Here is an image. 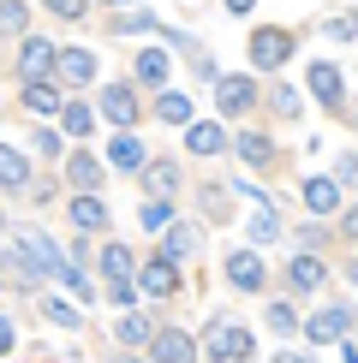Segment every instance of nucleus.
<instances>
[{
	"label": "nucleus",
	"mask_w": 358,
	"mask_h": 363,
	"mask_svg": "<svg viewBox=\"0 0 358 363\" xmlns=\"http://www.w3.org/2000/svg\"><path fill=\"white\" fill-rule=\"evenodd\" d=\"M96 268H102V280H108V304H114V310H131V304H138V256H131L126 245H102Z\"/></svg>",
	"instance_id": "obj_1"
},
{
	"label": "nucleus",
	"mask_w": 358,
	"mask_h": 363,
	"mask_svg": "<svg viewBox=\"0 0 358 363\" xmlns=\"http://www.w3.org/2000/svg\"><path fill=\"white\" fill-rule=\"evenodd\" d=\"M251 352H257V334H251L245 322H233V315H215L203 334V357L209 363H251Z\"/></svg>",
	"instance_id": "obj_2"
},
{
	"label": "nucleus",
	"mask_w": 358,
	"mask_h": 363,
	"mask_svg": "<svg viewBox=\"0 0 358 363\" xmlns=\"http://www.w3.org/2000/svg\"><path fill=\"white\" fill-rule=\"evenodd\" d=\"M287 60H293V30H281V24L251 30V66L257 72H281Z\"/></svg>",
	"instance_id": "obj_3"
},
{
	"label": "nucleus",
	"mask_w": 358,
	"mask_h": 363,
	"mask_svg": "<svg viewBox=\"0 0 358 363\" xmlns=\"http://www.w3.org/2000/svg\"><path fill=\"white\" fill-rule=\"evenodd\" d=\"M12 233H18L12 245H18V250H24V256H30V262H36L48 280L60 274V268H66V250L54 245V233H42V226H12Z\"/></svg>",
	"instance_id": "obj_4"
},
{
	"label": "nucleus",
	"mask_w": 358,
	"mask_h": 363,
	"mask_svg": "<svg viewBox=\"0 0 358 363\" xmlns=\"http://www.w3.org/2000/svg\"><path fill=\"white\" fill-rule=\"evenodd\" d=\"M221 274H227V280L239 286V292H263V280H268V268H263V250H257V245H245V250H227Z\"/></svg>",
	"instance_id": "obj_5"
},
{
	"label": "nucleus",
	"mask_w": 358,
	"mask_h": 363,
	"mask_svg": "<svg viewBox=\"0 0 358 363\" xmlns=\"http://www.w3.org/2000/svg\"><path fill=\"white\" fill-rule=\"evenodd\" d=\"M18 96H24V108L36 113V119H48L66 108V89H60V78L48 72V78H18Z\"/></svg>",
	"instance_id": "obj_6"
},
{
	"label": "nucleus",
	"mask_w": 358,
	"mask_h": 363,
	"mask_svg": "<svg viewBox=\"0 0 358 363\" xmlns=\"http://www.w3.org/2000/svg\"><path fill=\"white\" fill-rule=\"evenodd\" d=\"M60 167H66V185H72V191H102V179H108V161H96V155L78 149V143L66 149V161H60Z\"/></svg>",
	"instance_id": "obj_7"
},
{
	"label": "nucleus",
	"mask_w": 358,
	"mask_h": 363,
	"mask_svg": "<svg viewBox=\"0 0 358 363\" xmlns=\"http://www.w3.org/2000/svg\"><path fill=\"white\" fill-rule=\"evenodd\" d=\"M42 280H48V274H42V268L30 262L18 245H6V250H0V286H12V292H36Z\"/></svg>",
	"instance_id": "obj_8"
},
{
	"label": "nucleus",
	"mask_w": 358,
	"mask_h": 363,
	"mask_svg": "<svg viewBox=\"0 0 358 363\" xmlns=\"http://www.w3.org/2000/svg\"><path fill=\"white\" fill-rule=\"evenodd\" d=\"M138 292L143 298H173L179 292V262L173 256H149V262L138 268Z\"/></svg>",
	"instance_id": "obj_9"
},
{
	"label": "nucleus",
	"mask_w": 358,
	"mask_h": 363,
	"mask_svg": "<svg viewBox=\"0 0 358 363\" xmlns=\"http://www.w3.org/2000/svg\"><path fill=\"white\" fill-rule=\"evenodd\" d=\"M66 215H72V233H108V203L96 191H72Z\"/></svg>",
	"instance_id": "obj_10"
},
{
	"label": "nucleus",
	"mask_w": 358,
	"mask_h": 363,
	"mask_svg": "<svg viewBox=\"0 0 358 363\" xmlns=\"http://www.w3.org/2000/svg\"><path fill=\"white\" fill-rule=\"evenodd\" d=\"M215 108H221V113H251V108H257V84H251L245 72L215 78Z\"/></svg>",
	"instance_id": "obj_11"
},
{
	"label": "nucleus",
	"mask_w": 358,
	"mask_h": 363,
	"mask_svg": "<svg viewBox=\"0 0 358 363\" xmlns=\"http://www.w3.org/2000/svg\"><path fill=\"white\" fill-rule=\"evenodd\" d=\"M96 108H102V119H114V125L119 131H131V125H138V96H131V84H108V89H102V96H96Z\"/></svg>",
	"instance_id": "obj_12"
},
{
	"label": "nucleus",
	"mask_w": 358,
	"mask_h": 363,
	"mask_svg": "<svg viewBox=\"0 0 358 363\" xmlns=\"http://www.w3.org/2000/svg\"><path fill=\"white\" fill-rule=\"evenodd\" d=\"M149 357H156V363H197V340H191L185 328H156Z\"/></svg>",
	"instance_id": "obj_13"
},
{
	"label": "nucleus",
	"mask_w": 358,
	"mask_h": 363,
	"mask_svg": "<svg viewBox=\"0 0 358 363\" xmlns=\"http://www.w3.org/2000/svg\"><path fill=\"white\" fill-rule=\"evenodd\" d=\"M54 42L48 36H18V78H48L54 72Z\"/></svg>",
	"instance_id": "obj_14"
},
{
	"label": "nucleus",
	"mask_w": 358,
	"mask_h": 363,
	"mask_svg": "<svg viewBox=\"0 0 358 363\" xmlns=\"http://www.w3.org/2000/svg\"><path fill=\"white\" fill-rule=\"evenodd\" d=\"M185 149L191 155H221V149H233V138H227L221 119H191L185 125Z\"/></svg>",
	"instance_id": "obj_15"
},
{
	"label": "nucleus",
	"mask_w": 358,
	"mask_h": 363,
	"mask_svg": "<svg viewBox=\"0 0 358 363\" xmlns=\"http://www.w3.org/2000/svg\"><path fill=\"white\" fill-rule=\"evenodd\" d=\"M347 328H352L347 310H317L310 322H298V334H310V345H340V340H347Z\"/></svg>",
	"instance_id": "obj_16"
},
{
	"label": "nucleus",
	"mask_w": 358,
	"mask_h": 363,
	"mask_svg": "<svg viewBox=\"0 0 358 363\" xmlns=\"http://www.w3.org/2000/svg\"><path fill=\"white\" fill-rule=\"evenodd\" d=\"M305 89H310V96L322 101L328 113H340V101H347V89H340V66H328V60H317V66H310Z\"/></svg>",
	"instance_id": "obj_17"
},
{
	"label": "nucleus",
	"mask_w": 358,
	"mask_h": 363,
	"mask_svg": "<svg viewBox=\"0 0 358 363\" xmlns=\"http://www.w3.org/2000/svg\"><path fill=\"white\" fill-rule=\"evenodd\" d=\"M30 179H36V173H30V155H24V149H12V143H0V191L24 196Z\"/></svg>",
	"instance_id": "obj_18"
},
{
	"label": "nucleus",
	"mask_w": 358,
	"mask_h": 363,
	"mask_svg": "<svg viewBox=\"0 0 358 363\" xmlns=\"http://www.w3.org/2000/svg\"><path fill=\"white\" fill-rule=\"evenodd\" d=\"M131 72H138V84H149V89H168L173 84V54L168 48H138Z\"/></svg>",
	"instance_id": "obj_19"
},
{
	"label": "nucleus",
	"mask_w": 358,
	"mask_h": 363,
	"mask_svg": "<svg viewBox=\"0 0 358 363\" xmlns=\"http://www.w3.org/2000/svg\"><path fill=\"white\" fill-rule=\"evenodd\" d=\"M54 72H60V84H96V54L90 48H60Z\"/></svg>",
	"instance_id": "obj_20"
},
{
	"label": "nucleus",
	"mask_w": 358,
	"mask_h": 363,
	"mask_svg": "<svg viewBox=\"0 0 358 363\" xmlns=\"http://www.w3.org/2000/svg\"><path fill=\"white\" fill-rule=\"evenodd\" d=\"M322 280H328V268H322V256H310V250H298L293 262H287V286H293V292H317Z\"/></svg>",
	"instance_id": "obj_21"
},
{
	"label": "nucleus",
	"mask_w": 358,
	"mask_h": 363,
	"mask_svg": "<svg viewBox=\"0 0 358 363\" xmlns=\"http://www.w3.org/2000/svg\"><path fill=\"white\" fill-rule=\"evenodd\" d=\"M143 143L131 138V131H119V138H108V167H119V173H143Z\"/></svg>",
	"instance_id": "obj_22"
},
{
	"label": "nucleus",
	"mask_w": 358,
	"mask_h": 363,
	"mask_svg": "<svg viewBox=\"0 0 358 363\" xmlns=\"http://www.w3.org/2000/svg\"><path fill=\"white\" fill-rule=\"evenodd\" d=\"M245 233H251V245H257V250H263V245H275V238L287 233V226H281V208L268 203V196L257 203V215H251V226H245Z\"/></svg>",
	"instance_id": "obj_23"
},
{
	"label": "nucleus",
	"mask_w": 358,
	"mask_h": 363,
	"mask_svg": "<svg viewBox=\"0 0 358 363\" xmlns=\"http://www.w3.org/2000/svg\"><path fill=\"white\" fill-rule=\"evenodd\" d=\"M305 208H310V220L335 215V208H340V185H335V179H305Z\"/></svg>",
	"instance_id": "obj_24"
},
{
	"label": "nucleus",
	"mask_w": 358,
	"mask_h": 363,
	"mask_svg": "<svg viewBox=\"0 0 358 363\" xmlns=\"http://www.w3.org/2000/svg\"><path fill=\"white\" fill-rule=\"evenodd\" d=\"M233 149H239V161H245V167H268V161H275V143H268L263 131H239Z\"/></svg>",
	"instance_id": "obj_25"
},
{
	"label": "nucleus",
	"mask_w": 358,
	"mask_h": 363,
	"mask_svg": "<svg viewBox=\"0 0 358 363\" xmlns=\"http://www.w3.org/2000/svg\"><path fill=\"white\" fill-rule=\"evenodd\" d=\"M42 315H48V322L60 328V334H78V328H84V310L78 304H72V298H42V304H36Z\"/></svg>",
	"instance_id": "obj_26"
},
{
	"label": "nucleus",
	"mask_w": 358,
	"mask_h": 363,
	"mask_svg": "<svg viewBox=\"0 0 358 363\" xmlns=\"http://www.w3.org/2000/svg\"><path fill=\"white\" fill-rule=\"evenodd\" d=\"M114 334H119V345H149V340H156V322H149L143 310H119Z\"/></svg>",
	"instance_id": "obj_27"
},
{
	"label": "nucleus",
	"mask_w": 358,
	"mask_h": 363,
	"mask_svg": "<svg viewBox=\"0 0 358 363\" xmlns=\"http://www.w3.org/2000/svg\"><path fill=\"white\" fill-rule=\"evenodd\" d=\"M143 191L149 196H173L179 191V167L173 161H143Z\"/></svg>",
	"instance_id": "obj_28"
},
{
	"label": "nucleus",
	"mask_w": 358,
	"mask_h": 363,
	"mask_svg": "<svg viewBox=\"0 0 358 363\" xmlns=\"http://www.w3.org/2000/svg\"><path fill=\"white\" fill-rule=\"evenodd\" d=\"M60 131H66V138H90V131H96V108H84V101L66 96V108H60Z\"/></svg>",
	"instance_id": "obj_29"
},
{
	"label": "nucleus",
	"mask_w": 358,
	"mask_h": 363,
	"mask_svg": "<svg viewBox=\"0 0 358 363\" xmlns=\"http://www.w3.org/2000/svg\"><path fill=\"white\" fill-rule=\"evenodd\" d=\"M156 119H161V125H191V96L161 89V96H156Z\"/></svg>",
	"instance_id": "obj_30"
},
{
	"label": "nucleus",
	"mask_w": 358,
	"mask_h": 363,
	"mask_svg": "<svg viewBox=\"0 0 358 363\" xmlns=\"http://www.w3.org/2000/svg\"><path fill=\"white\" fill-rule=\"evenodd\" d=\"M30 149H36L42 161H66V131H54V125H30Z\"/></svg>",
	"instance_id": "obj_31"
},
{
	"label": "nucleus",
	"mask_w": 358,
	"mask_h": 363,
	"mask_svg": "<svg viewBox=\"0 0 358 363\" xmlns=\"http://www.w3.org/2000/svg\"><path fill=\"white\" fill-rule=\"evenodd\" d=\"M191 250H197V226L173 220L168 233H161V256H173V262H179V256H191Z\"/></svg>",
	"instance_id": "obj_32"
},
{
	"label": "nucleus",
	"mask_w": 358,
	"mask_h": 363,
	"mask_svg": "<svg viewBox=\"0 0 358 363\" xmlns=\"http://www.w3.org/2000/svg\"><path fill=\"white\" fill-rule=\"evenodd\" d=\"M54 286H66V298H78V304H90V298H96V280H90L78 262H66V268H60V274H54Z\"/></svg>",
	"instance_id": "obj_33"
},
{
	"label": "nucleus",
	"mask_w": 358,
	"mask_h": 363,
	"mask_svg": "<svg viewBox=\"0 0 358 363\" xmlns=\"http://www.w3.org/2000/svg\"><path fill=\"white\" fill-rule=\"evenodd\" d=\"M114 30H119V36H149V30H161V24H156V12L126 6V12H114Z\"/></svg>",
	"instance_id": "obj_34"
},
{
	"label": "nucleus",
	"mask_w": 358,
	"mask_h": 363,
	"mask_svg": "<svg viewBox=\"0 0 358 363\" xmlns=\"http://www.w3.org/2000/svg\"><path fill=\"white\" fill-rule=\"evenodd\" d=\"M0 36H30V6L24 0H0Z\"/></svg>",
	"instance_id": "obj_35"
},
{
	"label": "nucleus",
	"mask_w": 358,
	"mask_h": 363,
	"mask_svg": "<svg viewBox=\"0 0 358 363\" xmlns=\"http://www.w3.org/2000/svg\"><path fill=\"white\" fill-rule=\"evenodd\" d=\"M143 226H149V233H168V226H173V196H149V203H143Z\"/></svg>",
	"instance_id": "obj_36"
},
{
	"label": "nucleus",
	"mask_w": 358,
	"mask_h": 363,
	"mask_svg": "<svg viewBox=\"0 0 358 363\" xmlns=\"http://www.w3.org/2000/svg\"><path fill=\"white\" fill-rule=\"evenodd\" d=\"M263 322H268V334H281V340H293V334H298L293 304H268V310H263Z\"/></svg>",
	"instance_id": "obj_37"
},
{
	"label": "nucleus",
	"mask_w": 358,
	"mask_h": 363,
	"mask_svg": "<svg viewBox=\"0 0 358 363\" xmlns=\"http://www.w3.org/2000/svg\"><path fill=\"white\" fill-rule=\"evenodd\" d=\"M268 108H275L281 119H298V108H305V101H298L293 84H275V89H268Z\"/></svg>",
	"instance_id": "obj_38"
},
{
	"label": "nucleus",
	"mask_w": 358,
	"mask_h": 363,
	"mask_svg": "<svg viewBox=\"0 0 358 363\" xmlns=\"http://www.w3.org/2000/svg\"><path fill=\"white\" fill-rule=\"evenodd\" d=\"M227 191H233V185H221V179H209V185H203V215L227 220Z\"/></svg>",
	"instance_id": "obj_39"
},
{
	"label": "nucleus",
	"mask_w": 358,
	"mask_h": 363,
	"mask_svg": "<svg viewBox=\"0 0 358 363\" xmlns=\"http://www.w3.org/2000/svg\"><path fill=\"white\" fill-rule=\"evenodd\" d=\"M42 6H48L54 18H72V24H78L84 12H90V0H42Z\"/></svg>",
	"instance_id": "obj_40"
},
{
	"label": "nucleus",
	"mask_w": 358,
	"mask_h": 363,
	"mask_svg": "<svg viewBox=\"0 0 358 363\" xmlns=\"http://www.w3.org/2000/svg\"><path fill=\"white\" fill-rule=\"evenodd\" d=\"M322 30H328V36H335V42H352V36H358V18H328Z\"/></svg>",
	"instance_id": "obj_41"
},
{
	"label": "nucleus",
	"mask_w": 358,
	"mask_h": 363,
	"mask_svg": "<svg viewBox=\"0 0 358 363\" xmlns=\"http://www.w3.org/2000/svg\"><path fill=\"white\" fill-rule=\"evenodd\" d=\"M335 185H358V155H340V167H335Z\"/></svg>",
	"instance_id": "obj_42"
},
{
	"label": "nucleus",
	"mask_w": 358,
	"mask_h": 363,
	"mask_svg": "<svg viewBox=\"0 0 358 363\" xmlns=\"http://www.w3.org/2000/svg\"><path fill=\"white\" fill-rule=\"evenodd\" d=\"M12 345H18V328H12V315H0V357H12Z\"/></svg>",
	"instance_id": "obj_43"
},
{
	"label": "nucleus",
	"mask_w": 358,
	"mask_h": 363,
	"mask_svg": "<svg viewBox=\"0 0 358 363\" xmlns=\"http://www.w3.org/2000/svg\"><path fill=\"white\" fill-rule=\"evenodd\" d=\"M30 203H54V179H30Z\"/></svg>",
	"instance_id": "obj_44"
},
{
	"label": "nucleus",
	"mask_w": 358,
	"mask_h": 363,
	"mask_svg": "<svg viewBox=\"0 0 358 363\" xmlns=\"http://www.w3.org/2000/svg\"><path fill=\"white\" fill-rule=\"evenodd\" d=\"M340 233H347V238H358V203L347 208V215H340Z\"/></svg>",
	"instance_id": "obj_45"
},
{
	"label": "nucleus",
	"mask_w": 358,
	"mask_h": 363,
	"mask_svg": "<svg viewBox=\"0 0 358 363\" xmlns=\"http://www.w3.org/2000/svg\"><path fill=\"white\" fill-rule=\"evenodd\" d=\"M221 6H227V12H233V18H245V12H251V6H257V0H221Z\"/></svg>",
	"instance_id": "obj_46"
},
{
	"label": "nucleus",
	"mask_w": 358,
	"mask_h": 363,
	"mask_svg": "<svg viewBox=\"0 0 358 363\" xmlns=\"http://www.w3.org/2000/svg\"><path fill=\"white\" fill-rule=\"evenodd\" d=\"M340 357H347V363H358V345H352V340H340Z\"/></svg>",
	"instance_id": "obj_47"
},
{
	"label": "nucleus",
	"mask_w": 358,
	"mask_h": 363,
	"mask_svg": "<svg viewBox=\"0 0 358 363\" xmlns=\"http://www.w3.org/2000/svg\"><path fill=\"white\" fill-rule=\"evenodd\" d=\"M275 363H317V357H298V352H281Z\"/></svg>",
	"instance_id": "obj_48"
},
{
	"label": "nucleus",
	"mask_w": 358,
	"mask_h": 363,
	"mask_svg": "<svg viewBox=\"0 0 358 363\" xmlns=\"http://www.w3.org/2000/svg\"><path fill=\"white\" fill-rule=\"evenodd\" d=\"M102 6H114V12H126V6H138V0H102Z\"/></svg>",
	"instance_id": "obj_49"
},
{
	"label": "nucleus",
	"mask_w": 358,
	"mask_h": 363,
	"mask_svg": "<svg viewBox=\"0 0 358 363\" xmlns=\"http://www.w3.org/2000/svg\"><path fill=\"white\" fill-rule=\"evenodd\" d=\"M0 233H12V226H6V208H0Z\"/></svg>",
	"instance_id": "obj_50"
},
{
	"label": "nucleus",
	"mask_w": 358,
	"mask_h": 363,
	"mask_svg": "<svg viewBox=\"0 0 358 363\" xmlns=\"http://www.w3.org/2000/svg\"><path fill=\"white\" fill-rule=\"evenodd\" d=\"M119 363H143V357H119Z\"/></svg>",
	"instance_id": "obj_51"
}]
</instances>
